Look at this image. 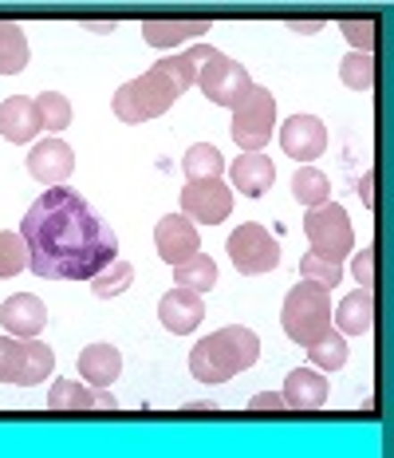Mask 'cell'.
Masks as SVG:
<instances>
[{
	"label": "cell",
	"mask_w": 394,
	"mask_h": 458,
	"mask_svg": "<svg viewBox=\"0 0 394 458\" xmlns=\"http://www.w3.org/2000/svg\"><path fill=\"white\" fill-rule=\"evenodd\" d=\"M21 237L28 265L44 281H91L119 257V237L80 190L47 186L28 206Z\"/></svg>",
	"instance_id": "1"
},
{
	"label": "cell",
	"mask_w": 394,
	"mask_h": 458,
	"mask_svg": "<svg viewBox=\"0 0 394 458\" xmlns=\"http://www.w3.org/2000/svg\"><path fill=\"white\" fill-rule=\"evenodd\" d=\"M209 52H214L209 44H194L189 52L166 55V60H158L150 72H142L138 80L122 83L111 99L114 119L134 127V123H150V119H158V114H166L181 95L197 83V68Z\"/></svg>",
	"instance_id": "2"
},
{
	"label": "cell",
	"mask_w": 394,
	"mask_h": 458,
	"mask_svg": "<svg viewBox=\"0 0 394 458\" xmlns=\"http://www.w3.org/2000/svg\"><path fill=\"white\" fill-rule=\"evenodd\" d=\"M261 360V336L245 324H229V328L214 332V336L197 340L189 352V371L201 384H225V379L241 376Z\"/></svg>",
	"instance_id": "3"
},
{
	"label": "cell",
	"mask_w": 394,
	"mask_h": 458,
	"mask_svg": "<svg viewBox=\"0 0 394 458\" xmlns=\"http://www.w3.org/2000/svg\"><path fill=\"white\" fill-rule=\"evenodd\" d=\"M281 328L300 348L320 340L331 328V293L315 281H300L296 289H288L284 309H281Z\"/></svg>",
	"instance_id": "4"
},
{
	"label": "cell",
	"mask_w": 394,
	"mask_h": 458,
	"mask_svg": "<svg viewBox=\"0 0 394 458\" xmlns=\"http://www.w3.org/2000/svg\"><path fill=\"white\" fill-rule=\"evenodd\" d=\"M55 368V352L36 336V340H21V336H0V384L13 387H32L44 384Z\"/></svg>",
	"instance_id": "5"
},
{
	"label": "cell",
	"mask_w": 394,
	"mask_h": 458,
	"mask_svg": "<svg viewBox=\"0 0 394 458\" xmlns=\"http://www.w3.org/2000/svg\"><path fill=\"white\" fill-rule=\"evenodd\" d=\"M229 135L237 139L241 150H264V142L276 135V99L272 91L253 83L245 91V99L233 107V123H229Z\"/></svg>",
	"instance_id": "6"
},
{
	"label": "cell",
	"mask_w": 394,
	"mask_h": 458,
	"mask_svg": "<svg viewBox=\"0 0 394 458\" xmlns=\"http://www.w3.org/2000/svg\"><path fill=\"white\" fill-rule=\"evenodd\" d=\"M304 233L312 242V253L315 257H328V261H348L351 245H355V229H351V217L343 206L335 202H323V206H312L304 214Z\"/></svg>",
	"instance_id": "7"
},
{
	"label": "cell",
	"mask_w": 394,
	"mask_h": 458,
	"mask_svg": "<svg viewBox=\"0 0 394 458\" xmlns=\"http://www.w3.org/2000/svg\"><path fill=\"white\" fill-rule=\"evenodd\" d=\"M225 250H229V261L237 265V273H245V276L272 273L276 265H281V242L256 222L237 225L233 233H229Z\"/></svg>",
	"instance_id": "8"
},
{
	"label": "cell",
	"mask_w": 394,
	"mask_h": 458,
	"mask_svg": "<svg viewBox=\"0 0 394 458\" xmlns=\"http://www.w3.org/2000/svg\"><path fill=\"white\" fill-rule=\"evenodd\" d=\"M197 88L209 103L233 111L237 103L245 99V91L253 88V80H248V72L237 60H229V55H221V52H209L197 68Z\"/></svg>",
	"instance_id": "9"
},
{
	"label": "cell",
	"mask_w": 394,
	"mask_h": 458,
	"mask_svg": "<svg viewBox=\"0 0 394 458\" xmlns=\"http://www.w3.org/2000/svg\"><path fill=\"white\" fill-rule=\"evenodd\" d=\"M181 214L194 225H221L233 214V194L221 178H201V182H186L181 190Z\"/></svg>",
	"instance_id": "10"
},
{
	"label": "cell",
	"mask_w": 394,
	"mask_h": 458,
	"mask_svg": "<svg viewBox=\"0 0 394 458\" xmlns=\"http://www.w3.org/2000/svg\"><path fill=\"white\" fill-rule=\"evenodd\" d=\"M276 139H281L284 155L296 162H315L328 150V127H323V119H315V114H292V119H284Z\"/></svg>",
	"instance_id": "11"
},
{
	"label": "cell",
	"mask_w": 394,
	"mask_h": 458,
	"mask_svg": "<svg viewBox=\"0 0 394 458\" xmlns=\"http://www.w3.org/2000/svg\"><path fill=\"white\" fill-rule=\"evenodd\" d=\"M154 245L166 265H181L194 253H201V229L186 214H166L154 229Z\"/></svg>",
	"instance_id": "12"
},
{
	"label": "cell",
	"mask_w": 394,
	"mask_h": 458,
	"mask_svg": "<svg viewBox=\"0 0 394 458\" xmlns=\"http://www.w3.org/2000/svg\"><path fill=\"white\" fill-rule=\"evenodd\" d=\"M24 166L40 186H67V178L75 170V150L63 139H44L32 147Z\"/></svg>",
	"instance_id": "13"
},
{
	"label": "cell",
	"mask_w": 394,
	"mask_h": 458,
	"mask_svg": "<svg viewBox=\"0 0 394 458\" xmlns=\"http://www.w3.org/2000/svg\"><path fill=\"white\" fill-rule=\"evenodd\" d=\"M0 324H4L8 336H21V340H36L47 328V304L32 293H16L0 304Z\"/></svg>",
	"instance_id": "14"
},
{
	"label": "cell",
	"mask_w": 394,
	"mask_h": 458,
	"mask_svg": "<svg viewBox=\"0 0 394 458\" xmlns=\"http://www.w3.org/2000/svg\"><path fill=\"white\" fill-rule=\"evenodd\" d=\"M47 407L52 411H114L119 399L107 387H91V384H75V379H55L47 391Z\"/></svg>",
	"instance_id": "15"
},
{
	"label": "cell",
	"mask_w": 394,
	"mask_h": 458,
	"mask_svg": "<svg viewBox=\"0 0 394 458\" xmlns=\"http://www.w3.org/2000/svg\"><path fill=\"white\" fill-rule=\"evenodd\" d=\"M158 320L166 324L174 336H189V332L205 320V301L189 289H174L158 301Z\"/></svg>",
	"instance_id": "16"
},
{
	"label": "cell",
	"mask_w": 394,
	"mask_h": 458,
	"mask_svg": "<svg viewBox=\"0 0 394 458\" xmlns=\"http://www.w3.org/2000/svg\"><path fill=\"white\" fill-rule=\"evenodd\" d=\"M229 178H233V186L241 190V194L261 198L276 182V166L268 155H261V150H241V158L229 162Z\"/></svg>",
	"instance_id": "17"
},
{
	"label": "cell",
	"mask_w": 394,
	"mask_h": 458,
	"mask_svg": "<svg viewBox=\"0 0 394 458\" xmlns=\"http://www.w3.org/2000/svg\"><path fill=\"white\" fill-rule=\"evenodd\" d=\"M281 395H284V407H292V411H320L328 403V379L315 368H296L288 371Z\"/></svg>",
	"instance_id": "18"
},
{
	"label": "cell",
	"mask_w": 394,
	"mask_h": 458,
	"mask_svg": "<svg viewBox=\"0 0 394 458\" xmlns=\"http://www.w3.org/2000/svg\"><path fill=\"white\" fill-rule=\"evenodd\" d=\"M40 114H36V99L28 95H8L0 103V135L8 142H32L40 135Z\"/></svg>",
	"instance_id": "19"
},
{
	"label": "cell",
	"mask_w": 394,
	"mask_h": 458,
	"mask_svg": "<svg viewBox=\"0 0 394 458\" xmlns=\"http://www.w3.org/2000/svg\"><path fill=\"white\" fill-rule=\"evenodd\" d=\"M331 324H335V332H343V336H363V332H371V324H374V293L371 289L348 293V297L340 301V309H331Z\"/></svg>",
	"instance_id": "20"
},
{
	"label": "cell",
	"mask_w": 394,
	"mask_h": 458,
	"mask_svg": "<svg viewBox=\"0 0 394 458\" xmlns=\"http://www.w3.org/2000/svg\"><path fill=\"white\" fill-rule=\"evenodd\" d=\"M80 371L91 387H111L122 376V356L114 344H91L80 356Z\"/></svg>",
	"instance_id": "21"
},
{
	"label": "cell",
	"mask_w": 394,
	"mask_h": 458,
	"mask_svg": "<svg viewBox=\"0 0 394 458\" xmlns=\"http://www.w3.org/2000/svg\"><path fill=\"white\" fill-rule=\"evenodd\" d=\"M209 32V21H147L142 40L150 47H178L186 40H201Z\"/></svg>",
	"instance_id": "22"
},
{
	"label": "cell",
	"mask_w": 394,
	"mask_h": 458,
	"mask_svg": "<svg viewBox=\"0 0 394 458\" xmlns=\"http://www.w3.org/2000/svg\"><path fill=\"white\" fill-rule=\"evenodd\" d=\"M174 284L178 289H189V293H209L217 284V261L209 253H194L189 261L174 265Z\"/></svg>",
	"instance_id": "23"
},
{
	"label": "cell",
	"mask_w": 394,
	"mask_h": 458,
	"mask_svg": "<svg viewBox=\"0 0 394 458\" xmlns=\"http://www.w3.org/2000/svg\"><path fill=\"white\" fill-rule=\"evenodd\" d=\"M348 336L343 332H335V328H328L320 340H312L307 344V360H312L320 371H340V368H348Z\"/></svg>",
	"instance_id": "24"
},
{
	"label": "cell",
	"mask_w": 394,
	"mask_h": 458,
	"mask_svg": "<svg viewBox=\"0 0 394 458\" xmlns=\"http://www.w3.org/2000/svg\"><path fill=\"white\" fill-rule=\"evenodd\" d=\"M292 198L300 206H323L331 198V182H328V174L323 170H315L312 162H304L300 170H296V178H292Z\"/></svg>",
	"instance_id": "25"
},
{
	"label": "cell",
	"mask_w": 394,
	"mask_h": 458,
	"mask_svg": "<svg viewBox=\"0 0 394 458\" xmlns=\"http://www.w3.org/2000/svg\"><path fill=\"white\" fill-rule=\"evenodd\" d=\"M221 170H225V158H221V150L209 147V142H194V147L186 150V158H181V174H186V182L221 178Z\"/></svg>",
	"instance_id": "26"
},
{
	"label": "cell",
	"mask_w": 394,
	"mask_h": 458,
	"mask_svg": "<svg viewBox=\"0 0 394 458\" xmlns=\"http://www.w3.org/2000/svg\"><path fill=\"white\" fill-rule=\"evenodd\" d=\"M28 64V40L24 28L13 21H0V75H16Z\"/></svg>",
	"instance_id": "27"
},
{
	"label": "cell",
	"mask_w": 394,
	"mask_h": 458,
	"mask_svg": "<svg viewBox=\"0 0 394 458\" xmlns=\"http://www.w3.org/2000/svg\"><path fill=\"white\" fill-rule=\"evenodd\" d=\"M36 114H40V127L47 135H63V131L71 127V103H67V95H60V91L36 95Z\"/></svg>",
	"instance_id": "28"
},
{
	"label": "cell",
	"mask_w": 394,
	"mask_h": 458,
	"mask_svg": "<svg viewBox=\"0 0 394 458\" xmlns=\"http://www.w3.org/2000/svg\"><path fill=\"white\" fill-rule=\"evenodd\" d=\"M130 284H134V265H130V261H119V257H114V261H111L103 273L91 276V293H95V297H103V301H111V297H119V293H127Z\"/></svg>",
	"instance_id": "29"
},
{
	"label": "cell",
	"mask_w": 394,
	"mask_h": 458,
	"mask_svg": "<svg viewBox=\"0 0 394 458\" xmlns=\"http://www.w3.org/2000/svg\"><path fill=\"white\" fill-rule=\"evenodd\" d=\"M28 269V245L21 233H8V229H0V281H8V276L24 273Z\"/></svg>",
	"instance_id": "30"
},
{
	"label": "cell",
	"mask_w": 394,
	"mask_h": 458,
	"mask_svg": "<svg viewBox=\"0 0 394 458\" xmlns=\"http://www.w3.org/2000/svg\"><path fill=\"white\" fill-rule=\"evenodd\" d=\"M340 80L348 83L351 91H371V88H374V60H371V55H363V52L343 55Z\"/></svg>",
	"instance_id": "31"
},
{
	"label": "cell",
	"mask_w": 394,
	"mask_h": 458,
	"mask_svg": "<svg viewBox=\"0 0 394 458\" xmlns=\"http://www.w3.org/2000/svg\"><path fill=\"white\" fill-rule=\"evenodd\" d=\"M300 273H304V281H315V284H323V289H335V284L343 281V265L328 261V257H315L312 250L300 257Z\"/></svg>",
	"instance_id": "32"
},
{
	"label": "cell",
	"mask_w": 394,
	"mask_h": 458,
	"mask_svg": "<svg viewBox=\"0 0 394 458\" xmlns=\"http://www.w3.org/2000/svg\"><path fill=\"white\" fill-rule=\"evenodd\" d=\"M340 32L348 36V40L359 47L363 55H371V47H374V21H343Z\"/></svg>",
	"instance_id": "33"
},
{
	"label": "cell",
	"mask_w": 394,
	"mask_h": 458,
	"mask_svg": "<svg viewBox=\"0 0 394 458\" xmlns=\"http://www.w3.org/2000/svg\"><path fill=\"white\" fill-rule=\"evenodd\" d=\"M351 273H355V281H359L363 289H371V281H374V253H371V250H359V253H355Z\"/></svg>",
	"instance_id": "34"
},
{
	"label": "cell",
	"mask_w": 394,
	"mask_h": 458,
	"mask_svg": "<svg viewBox=\"0 0 394 458\" xmlns=\"http://www.w3.org/2000/svg\"><path fill=\"white\" fill-rule=\"evenodd\" d=\"M281 407H284V395H276V391H264V395L248 399V411H281Z\"/></svg>",
	"instance_id": "35"
},
{
	"label": "cell",
	"mask_w": 394,
	"mask_h": 458,
	"mask_svg": "<svg viewBox=\"0 0 394 458\" xmlns=\"http://www.w3.org/2000/svg\"><path fill=\"white\" fill-rule=\"evenodd\" d=\"M292 32L315 36V32H323V21H292Z\"/></svg>",
	"instance_id": "36"
},
{
	"label": "cell",
	"mask_w": 394,
	"mask_h": 458,
	"mask_svg": "<svg viewBox=\"0 0 394 458\" xmlns=\"http://www.w3.org/2000/svg\"><path fill=\"white\" fill-rule=\"evenodd\" d=\"M83 28L95 32V36H111L114 32V21H83Z\"/></svg>",
	"instance_id": "37"
},
{
	"label": "cell",
	"mask_w": 394,
	"mask_h": 458,
	"mask_svg": "<svg viewBox=\"0 0 394 458\" xmlns=\"http://www.w3.org/2000/svg\"><path fill=\"white\" fill-rule=\"evenodd\" d=\"M359 198H363V206H367V209L374 206V182H371V174L359 182Z\"/></svg>",
	"instance_id": "38"
}]
</instances>
